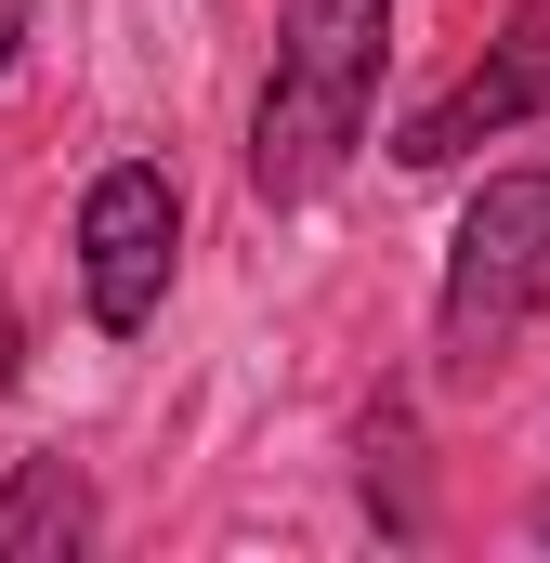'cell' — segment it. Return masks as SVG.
Masks as SVG:
<instances>
[{"label": "cell", "mask_w": 550, "mask_h": 563, "mask_svg": "<svg viewBox=\"0 0 550 563\" xmlns=\"http://www.w3.org/2000/svg\"><path fill=\"white\" fill-rule=\"evenodd\" d=\"M381 66H394V0H275V66L250 106V197L301 210L354 170V144L381 119Z\"/></svg>", "instance_id": "1"}, {"label": "cell", "mask_w": 550, "mask_h": 563, "mask_svg": "<svg viewBox=\"0 0 550 563\" xmlns=\"http://www.w3.org/2000/svg\"><path fill=\"white\" fill-rule=\"evenodd\" d=\"M550 314V157L485 170V197L446 236V288H432V367L446 380H498V354Z\"/></svg>", "instance_id": "2"}, {"label": "cell", "mask_w": 550, "mask_h": 563, "mask_svg": "<svg viewBox=\"0 0 550 563\" xmlns=\"http://www.w3.org/2000/svg\"><path fill=\"white\" fill-rule=\"evenodd\" d=\"M170 263H184V184L157 157H106L79 184V301L106 341H144L157 301H170Z\"/></svg>", "instance_id": "3"}, {"label": "cell", "mask_w": 550, "mask_h": 563, "mask_svg": "<svg viewBox=\"0 0 550 563\" xmlns=\"http://www.w3.org/2000/svg\"><path fill=\"white\" fill-rule=\"evenodd\" d=\"M525 119H550V0H525V13L485 40V66H459V79L419 106L407 132H394V157H407V170H459L472 144L525 132Z\"/></svg>", "instance_id": "4"}, {"label": "cell", "mask_w": 550, "mask_h": 563, "mask_svg": "<svg viewBox=\"0 0 550 563\" xmlns=\"http://www.w3.org/2000/svg\"><path fill=\"white\" fill-rule=\"evenodd\" d=\"M92 538H106V511H92L79 459H13L0 472V563H79Z\"/></svg>", "instance_id": "5"}, {"label": "cell", "mask_w": 550, "mask_h": 563, "mask_svg": "<svg viewBox=\"0 0 550 563\" xmlns=\"http://www.w3.org/2000/svg\"><path fill=\"white\" fill-rule=\"evenodd\" d=\"M367 511H381V538H419L432 511H419V432L407 407H367Z\"/></svg>", "instance_id": "6"}, {"label": "cell", "mask_w": 550, "mask_h": 563, "mask_svg": "<svg viewBox=\"0 0 550 563\" xmlns=\"http://www.w3.org/2000/svg\"><path fill=\"white\" fill-rule=\"evenodd\" d=\"M26 13H40V0H0V79H13V53H26Z\"/></svg>", "instance_id": "7"}, {"label": "cell", "mask_w": 550, "mask_h": 563, "mask_svg": "<svg viewBox=\"0 0 550 563\" xmlns=\"http://www.w3.org/2000/svg\"><path fill=\"white\" fill-rule=\"evenodd\" d=\"M525 525H538V538H550V498H538V511H525Z\"/></svg>", "instance_id": "8"}]
</instances>
